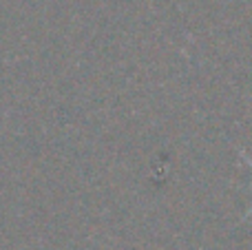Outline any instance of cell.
<instances>
[{
	"label": "cell",
	"mask_w": 252,
	"mask_h": 250,
	"mask_svg": "<svg viewBox=\"0 0 252 250\" xmlns=\"http://www.w3.org/2000/svg\"><path fill=\"white\" fill-rule=\"evenodd\" d=\"M244 157H246V155H244ZM246 162H248V166L252 168V159H250V157H246Z\"/></svg>",
	"instance_id": "cell-1"
}]
</instances>
